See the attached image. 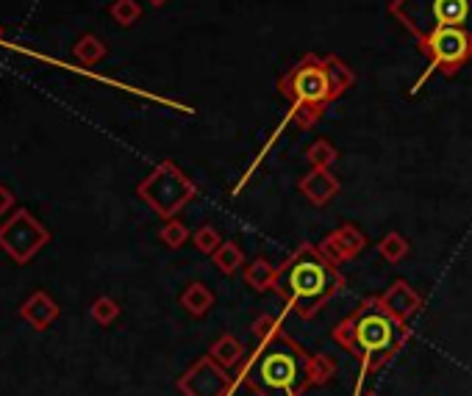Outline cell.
<instances>
[{
  "mask_svg": "<svg viewBox=\"0 0 472 396\" xmlns=\"http://www.w3.org/2000/svg\"><path fill=\"white\" fill-rule=\"evenodd\" d=\"M334 374L336 363L328 355H308L287 336V330H278L239 363L236 380L256 396H303L308 388L325 385Z\"/></svg>",
  "mask_w": 472,
  "mask_h": 396,
  "instance_id": "6da1fadb",
  "label": "cell"
},
{
  "mask_svg": "<svg viewBox=\"0 0 472 396\" xmlns=\"http://www.w3.org/2000/svg\"><path fill=\"white\" fill-rule=\"evenodd\" d=\"M147 4H150L153 9H162V6H167V4H170V0H147Z\"/></svg>",
  "mask_w": 472,
  "mask_h": 396,
  "instance_id": "4316f807",
  "label": "cell"
},
{
  "mask_svg": "<svg viewBox=\"0 0 472 396\" xmlns=\"http://www.w3.org/2000/svg\"><path fill=\"white\" fill-rule=\"evenodd\" d=\"M408 339H412L408 321L395 319L384 308L381 294L364 296V300L331 330V341L361 363V377H372L375 372H381L405 347Z\"/></svg>",
  "mask_w": 472,
  "mask_h": 396,
  "instance_id": "7a4b0ae2",
  "label": "cell"
},
{
  "mask_svg": "<svg viewBox=\"0 0 472 396\" xmlns=\"http://www.w3.org/2000/svg\"><path fill=\"white\" fill-rule=\"evenodd\" d=\"M137 194L139 200L162 219H173L195 200L198 186L189 180L173 161H162L159 167L137 186Z\"/></svg>",
  "mask_w": 472,
  "mask_h": 396,
  "instance_id": "8992f818",
  "label": "cell"
},
{
  "mask_svg": "<svg viewBox=\"0 0 472 396\" xmlns=\"http://www.w3.org/2000/svg\"><path fill=\"white\" fill-rule=\"evenodd\" d=\"M73 56L84 64V67H94V64L106 58V45H103L98 37H94V34H84V37L76 42Z\"/></svg>",
  "mask_w": 472,
  "mask_h": 396,
  "instance_id": "ac0fdd59",
  "label": "cell"
},
{
  "mask_svg": "<svg viewBox=\"0 0 472 396\" xmlns=\"http://www.w3.org/2000/svg\"><path fill=\"white\" fill-rule=\"evenodd\" d=\"M178 303H181V308H183L189 316L203 319V316H206V313L214 308L217 296H214V291H211L206 283L192 280V283H186V286H183V291L178 294Z\"/></svg>",
  "mask_w": 472,
  "mask_h": 396,
  "instance_id": "5bb4252c",
  "label": "cell"
},
{
  "mask_svg": "<svg viewBox=\"0 0 472 396\" xmlns=\"http://www.w3.org/2000/svg\"><path fill=\"white\" fill-rule=\"evenodd\" d=\"M58 305L53 303V296L48 291H34L28 300L20 305V316L37 330H48L58 319Z\"/></svg>",
  "mask_w": 472,
  "mask_h": 396,
  "instance_id": "4fadbf2b",
  "label": "cell"
},
{
  "mask_svg": "<svg viewBox=\"0 0 472 396\" xmlns=\"http://www.w3.org/2000/svg\"><path fill=\"white\" fill-rule=\"evenodd\" d=\"M111 20L122 28H131L142 20V6L137 4V0H114L111 9H109Z\"/></svg>",
  "mask_w": 472,
  "mask_h": 396,
  "instance_id": "7402d4cb",
  "label": "cell"
},
{
  "mask_svg": "<svg viewBox=\"0 0 472 396\" xmlns=\"http://www.w3.org/2000/svg\"><path fill=\"white\" fill-rule=\"evenodd\" d=\"M317 247L334 263V267H342L344 260H353L356 255H361L367 250V236L361 233L356 224L344 222L336 230H331V233Z\"/></svg>",
  "mask_w": 472,
  "mask_h": 396,
  "instance_id": "30bf717a",
  "label": "cell"
},
{
  "mask_svg": "<svg viewBox=\"0 0 472 396\" xmlns=\"http://www.w3.org/2000/svg\"><path fill=\"white\" fill-rule=\"evenodd\" d=\"M89 313H92L94 321L106 327V324L117 321V316H120V305H117V300H111V296H98V300L92 303Z\"/></svg>",
  "mask_w": 472,
  "mask_h": 396,
  "instance_id": "cb8c5ba5",
  "label": "cell"
},
{
  "mask_svg": "<svg viewBox=\"0 0 472 396\" xmlns=\"http://www.w3.org/2000/svg\"><path fill=\"white\" fill-rule=\"evenodd\" d=\"M420 50L428 56L431 67L420 75V81L414 84L412 92H420V86L433 75V73H442V75H456L464 64L472 58V34L464 28H439L433 34H428L420 42Z\"/></svg>",
  "mask_w": 472,
  "mask_h": 396,
  "instance_id": "52a82bcc",
  "label": "cell"
},
{
  "mask_svg": "<svg viewBox=\"0 0 472 396\" xmlns=\"http://www.w3.org/2000/svg\"><path fill=\"white\" fill-rule=\"evenodd\" d=\"M254 336L259 339V341H264V339H270L272 333H278V330H283V321L278 319V316H270V313H262V316H256L254 319Z\"/></svg>",
  "mask_w": 472,
  "mask_h": 396,
  "instance_id": "d4e9b609",
  "label": "cell"
},
{
  "mask_svg": "<svg viewBox=\"0 0 472 396\" xmlns=\"http://www.w3.org/2000/svg\"><path fill=\"white\" fill-rule=\"evenodd\" d=\"M159 239H162L165 247L181 250L189 239H192V233H189V227H186L178 216H173V219H165V224H162V230H159Z\"/></svg>",
  "mask_w": 472,
  "mask_h": 396,
  "instance_id": "44dd1931",
  "label": "cell"
},
{
  "mask_svg": "<svg viewBox=\"0 0 472 396\" xmlns=\"http://www.w3.org/2000/svg\"><path fill=\"white\" fill-rule=\"evenodd\" d=\"M242 280L247 288H254L256 294H264V291H275V280H278V267L267 258H254L242 269Z\"/></svg>",
  "mask_w": 472,
  "mask_h": 396,
  "instance_id": "9a60e30c",
  "label": "cell"
},
{
  "mask_svg": "<svg viewBox=\"0 0 472 396\" xmlns=\"http://www.w3.org/2000/svg\"><path fill=\"white\" fill-rule=\"evenodd\" d=\"M361 396H378V393H372V391H367V393H361Z\"/></svg>",
  "mask_w": 472,
  "mask_h": 396,
  "instance_id": "f1b7e54d",
  "label": "cell"
},
{
  "mask_svg": "<svg viewBox=\"0 0 472 396\" xmlns=\"http://www.w3.org/2000/svg\"><path fill=\"white\" fill-rule=\"evenodd\" d=\"M356 84V73L339 56L306 53L295 67H289L278 81V94L292 103L289 119L308 130L320 122L325 109Z\"/></svg>",
  "mask_w": 472,
  "mask_h": 396,
  "instance_id": "3957f363",
  "label": "cell"
},
{
  "mask_svg": "<svg viewBox=\"0 0 472 396\" xmlns=\"http://www.w3.org/2000/svg\"><path fill=\"white\" fill-rule=\"evenodd\" d=\"M298 189H300V194L306 197L311 206L325 208L334 197L342 191V183H339V178L331 170H311L308 175L300 178Z\"/></svg>",
  "mask_w": 472,
  "mask_h": 396,
  "instance_id": "7c38bea8",
  "label": "cell"
},
{
  "mask_svg": "<svg viewBox=\"0 0 472 396\" xmlns=\"http://www.w3.org/2000/svg\"><path fill=\"white\" fill-rule=\"evenodd\" d=\"M306 161L311 163V170H331L334 163L339 161V150L328 139H317L314 145H308Z\"/></svg>",
  "mask_w": 472,
  "mask_h": 396,
  "instance_id": "ffe728a7",
  "label": "cell"
},
{
  "mask_svg": "<svg viewBox=\"0 0 472 396\" xmlns=\"http://www.w3.org/2000/svg\"><path fill=\"white\" fill-rule=\"evenodd\" d=\"M375 250H378V255H381L384 260L400 263L408 255V250H412V244H408V239L403 233H397V230H389V233L375 244Z\"/></svg>",
  "mask_w": 472,
  "mask_h": 396,
  "instance_id": "d6986e66",
  "label": "cell"
},
{
  "mask_svg": "<svg viewBox=\"0 0 472 396\" xmlns=\"http://www.w3.org/2000/svg\"><path fill=\"white\" fill-rule=\"evenodd\" d=\"M342 288L344 277L339 267H334L317 244H300L278 267L275 294L283 300L287 311L303 321L317 316Z\"/></svg>",
  "mask_w": 472,
  "mask_h": 396,
  "instance_id": "277c9868",
  "label": "cell"
},
{
  "mask_svg": "<svg viewBox=\"0 0 472 396\" xmlns=\"http://www.w3.org/2000/svg\"><path fill=\"white\" fill-rule=\"evenodd\" d=\"M192 244H195L198 252L214 255L219 250V244H223V236H219V230L214 224H200L195 233H192Z\"/></svg>",
  "mask_w": 472,
  "mask_h": 396,
  "instance_id": "603a6c76",
  "label": "cell"
},
{
  "mask_svg": "<svg viewBox=\"0 0 472 396\" xmlns=\"http://www.w3.org/2000/svg\"><path fill=\"white\" fill-rule=\"evenodd\" d=\"M236 385L239 380L231 374V369H223L209 355L198 357L175 383L183 396H234Z\"/></svg>",
  "mask_w": 472,
  "mask_h": 396,
  "instance_id": "9c48e42d",
  "label": "cell"
},
{
  "mask_svg": "<svg viewBox=\"0 0 472 396\" xmlns=\"http://www.w3.org/2000/svg\"><path fill=\"white\" fill-rule=\"evenodd\" d=\"M206 355H209L214 363H219L223 369H236L239 363L245 360V347H242V341H239L234 333H223L219 339L211 341V347H209Z\"/></svg>",
  "mask_w": 472,
  "mask_h": 396,
  "instance_id": "2e32d148",
  "label": "cell"
},
{
  "mask_svg": "<svg viewBox=\"0 0 472 396\" xmlns=\"http://www.w3.org/2000/svg\"><path fill=\"white\" fill-rule=\"evenodd\" d=\"M6 42V34H4V28H0V45H4Z\"/></svg>",
  "mask_w": 472,
  "mask_h": 396,
  "instance_id": "83f0119b",
  "label": "cell"
},
{
  "mask_svg": "<svg viewBox=\"0 0 472 396\" xmlns=\"http://www.w3.org/2000/svg\"><path fill=\"white\" fill-rule=\"evenodd\" d=\"M48 242H50V230L25 208L14 211L12 219L0 224V250L14 263H20V267H25Z\"/></svg>",
  "mask_w": 472,
  "mask_h": 396,
  "instance_id": "ba28073f",
  "label": "cell"
},
{
  "mask_svg": "<svg viewBox=\"0 0 472 396\" xmlns=\"http://www.w3.org/2000/svg\"><path fill=\"white\" fill-rule=\"evenodd\" d=\"M389 14L417 42L439 28H464L472 34V0H392Z\"/></svg>",
  "mask_w": 472,
  "mask_h": 396,
  "instance_id": "5b68a950",
  "label": "cell"
},
{
  "mask_svg": "<svg viewBox=\"0 0 472 396\" xmlns=\"http://www.w3.org/2000/svg\"><path fill=\"white\" fill-rule=\"evenodd\" d=\"M12 208H14V194L6 186H0V214H6Z\"/></svg>",
  "mask_w": 472,
  "mask_h": 396,
  "instance_id": "484cf974",
  "label": "cell"
},
{
  "mask_svg": "<svg viewBox=\"0 0 472 396\" xmlns=\"http://www.w3.org/2000/svg\"><path fill=\"white\" fill-rule=\"evenodd\" d=\"M381 303H384V308H387L395 319H400V321H408L412 316H417V313L423 311V305H425L423 294H420L417 288L408 286L405 280L389 283L387 291L381 294Z\"/></svg>",
  "mask_w": 472,
  "mask_h": 396,
  "instance_id": "8fae6325",
  "label": "cell"
},
{
  "mask_svg": "<svg viewBox=\"0 0 472 396\" xmlns=\"http://www.w3.org/2000/svg\"><path fill=\"white\" fill-rule=\"evenodd\" d=\"M211 260H214L217 272L226 275V277H234L239 269H245V252L236 242H223L219 250L211 255Z\"/></svg>",
  "mask_w": 472,
  "mask_h": 396,
  "instance_id": "e0dca14e",
  "label": "cell"
}]
</instances>
